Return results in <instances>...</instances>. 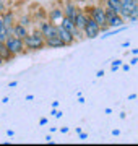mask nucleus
Wrapping results in <instances>:
<instances>
[{
  "instance_id": "obj_2",
  "label": "nucleus",
  "mask_w": 138,
  "mask_h": 146,
  "mask_svg": "<svg viewBox=\"0 0 138 146\" xmlns=\"http://www.w3.org/2000/svg\"><path fill=\"white\" fill-rule=\"evenodd\" d=\"M86 11V15L91 16L93 20L101 26V33H106L109 29L106 23V13H104V5H88L86 8H83Z\"/></svg>"
},
{
  "instance_id": "obj_20",
  "label": "nucleus",
  "mask_w": 138,
  "mask_h": 146,
  "mask_svg": "<svg viewBox=\"0 0 138 146\" xmlns=\"http://www.w3.org/2000/svg\"><path fill=\"white\" fill-rule=\"evenodd\" d=\"M120 65H122V60H114V62H112V72H115Z\"/></svg>"
},
{
  "instance_id": "obj_18",
  "label": "nucleus",
  "mask_w": 138,
  "mask_h": 146,
  "mask_svg": "<svg viewBox=\"0 0 138 146\" xmlns=\"http://www.w3.org/2000/svg\"><path fill=\"white\" fill-rule=\"evenodd\" d=\"M10 34H11L10 29H7L5 26H2V28H0V41H3V42H5V41H7V37L10 36Z\"/></svg>"
},
{
  "instance_id": "obj_17",
  "label": "nucleus",
  "mask_w": 138,
  "mask_h": 146,
  "mask_svg": "<svg viewBox=\"0 0 138 146\" xmlns=\"http://www.w3.org/2000/svg\"><path fill=\"white\" fill-rule=\"evenodd\" d=\"M16 21H20V23H21L23 26H26V28H29L33 25V18L29 15H21L20 16V18H18V20Z\"/></svg>"
},
{
  "instance_id": "obj_14",
  "label": "nucleus",
  "mask_w": 138,
  "mask_h": 146,
  "mask_svg": "<svg viewBox=\"0 0 138 146\" xmlns=\"http://www.w3.org/2000/svg\"><path fill=\"white\" fill-rule=\"evenodd\" d=\"M86 21H88V15H86V11H85V10H81V8H80L78 15H76V18H75V26L78 28V29H81V31H83V28H85Z\"/></svg>"
},
{
  "instance_id": "obj_29",
  "label": "nucleus",
  "mask_w": 138,
  "mask_h": 146,
  "mask_svg": "<svg viewBox=\"0 0 138 146\" xmlns=\"http://www.w3.org/2000/svg\"><path fill=\"white\" fill-rule=\"evenodd\" d=\"M2 46H3V41H0V47H2Z\"/></svg>"
},
{
  "instance_id": "obj_21",
  "label": "nucleus",
  "mask_w": 138,
  "mask_h": 146,
  "mask_svg": "<svg viewBox=\"0 0 138 146\" xmlns=\"http://www.w3.org/2000/svg\"><path fill=\"white\" fill-rule=\"evenodd\" d=\"M5 10H7V7H5V3H3V0H0V15H2Z\"/></svg>"
},
{
  "instance_id": "obj_16",
  "label": "nucleus",
  "mask_w": 138,
  "mask_h": 146,
  "mask_svg": "<svg viewBox=\"0 0 138 146\" xmlns=\"http://www.w3.org/2000/svg\"><path fill=\"white\" fill-rule=\"evenodd\" d=\"M0 54H2V58L5 60V63H7V62H10V60H13V58H16L15 55H13V54H11L10 50H8V49L5 47V44L0 47Z\"/></svg>"
},
{
  "instance_id": "obj_8",
  "label": "nucleus",
  "mask_w": 138,
  "mask_h": 146,
  "mask_svg": "<svg viewBox=\"0 0 138 146\" xmlns=\"http://www.w3.org/2000/svg\"><path fill=\"white\" fill-rule=\"evenodd\" d=\"M78 11H80V7L75 3V0H65L64 2V16L70 18L72 21H75Z\"/></svg>"
},
{
  "instance_id": "obj_26",
  "label": "nucleus",
  "mask_w": 138,
  "mask_h": 146,
  "mask_svg": "<svg viewBox=\"0 0 138 146\" xmlns=\"http://www.w3.org/2000/svg\"><path fill=\"white\" fill-rule=\"evenodd\" d=\"M16 84H18V83H16V81H11V83H10V88H15Z\"/></svg>"
},
{
  "instance_id": "obj_22",
  "label": "nucleus",
  "mask_w": 138,
  "mask_h": 146,
  "mask_svg": "<svg viewBox=\"0 0 138 146\" xmlns=\"http://www.w3.org/2000/svg\"><path fill=\"white\" fill-rule=\"evenodd\" d=\"M80 138H81V140H86V138H88V133H83V131H81V133H80Z\"/></svg>"
},
{
  "instance_id": "obj_3",
  "label": "nucleus",
  "mask_w": 138,
  "mask_h": 146,
  "mask_svg": "<svg viewBox=\"0 0 138 146\" xmlns=\"http://www.w3.org/2000/svg\"><path fill=\"white\" fill-rule=\"evenodd\" d=\"M3 44H5V47L13 54V55H15V57H18V55H21V54L26 52L25 44H23V39L13 36V34H10V36L7 37V41L3 42Z\"/></svg>"
},
{
  "instance_id": "obj_10",
  "label": "nucleus",
  "mask_w": 138,
  "mask_h": 146,
  "mask_svg": "<svg viewBox=\"0 0 138 146\" xmlns=\"http://www.w3.org/2000/svg\"><path fill=\"white\" fill-rule=\"evenodd\" d=\"M57 28H58V37H60V41L64 42V46H65V47L73 46L75 42H76L72 33H68L67 29H64V28L60 26V25H57Z\"/></svg>"
},
{
  "instance_id": "obj_28",
  "label": "nucleus",
  "mask_w": 138,
  "mask_h": 146,
  "mask_svg": "<svg viewBox=\"0 0 138 146\" xmlns=\"http://www.w3.org/2000/svg\"><path fill=\"white\" fill-rule=\"evenodd\" d=\"M3 26V20H2V15H0V28Z\"/></svg>"
},
{
  "instance_id": "obj_5",
  "label": "nucleus",
  "mask_w": 138,
  "mask_h": 146,
  "mask_svg": "<svg viewBox=\"0 0 138 146\" xmlns=\"http://www.w3.org/2000/svg\"><path fill=\"white\" fill-rule=\"evenodd\" d=\"M62 18H64V2H55L47 10V20L58 25Z\"/></svg>"
},
{
  "instance_id": "obj_1",
  "label": "nucleus",
  "mask_w": 138,
  "mask_h": 146,
  "mask_svg": "<svg viewBox=\"0 0 138 146\" xmlns=\"http://www.w3.org/2000/svg\"><path fill=\"white\" fill-rule=\"evenodd\" d=\"M23 44L25 49L29 52H36V50H42L46 47V41H44L42 33L39 31V28H34L31 33H28L26 36L23 37Z\"/></svg>"
},
{
  "instance_id": "obj_7",
  "label": "nucleus",
  "mask_w": 138,
  "mask_h": 146,
  "mask_svg": "<svg viewBox=\"0 0 138 146\" xmlns=\"http://www.w3.org/2000/svg\"><path fill=\"white\" fill-rule=\"evenodd\" d=\"M83 34H85V39H94V37L101 34V26L91 16H88V21H86L85 28H83Z\"/></svg>"
},
{
  "instance_id": "obj_12",
  "label": "nucleus",
  "mask_w": 138,
  "mask_h": 146,
  "mask_svg": "<svg viewBox=\"0 0 138 146\" xmlns=\"http://www.w3.org/2000/svg\"><path fill=\"white\" fill-rule=\"evenodd\" d=\"M28 33H29V29H28L26 26H23L20 21H15V25L11 26V34L16 36V37H20V39H23Z\"/></svg>"
},
{
  "instance_id": "obj_24",
  "label": "nucleus",
  "mask_w": 138,
  "mask_h": 146,
  "mask_svg": "<svg viewBox=\"0 0 138 146\" xmlns=\"http://www.w3.org/2000/svg\"><path fill=\"white\" fill-rule=\"evenodd\" d=\"M3 65H5V60L2 58V54H0V67H3Z\"/></svg>"
},
{
  "instance_id": "obj_19",
  "label": "nucleus",
  "mask_w": 138,
  "mask_h": 146,
  "mask_svg": "<svg viewBox=\"0 0 138 146\" xmlns=\"http://www.w3.org/2000/svg\"><path fill=\"white\" fill-rule=\"evenodd\" d=\"M127 21H132V23H135V21H138V5H137V8L133 10L132 16H130V18H128Z\"/></svg>"
},
{
  "instance_id": "obj_13",
  "label": "nucleus",
  "mask_w": 138,
  "mask_h": 146,
  "mask_svg": "<svg viewBox=\"0 0 138 146\" xmlns=\"http://www.w3.org/2000/svg\"><path fill=\"white\" fill-rule=\"evenodd\" d=\"M44 41H46V47H49V49H62V47H65L64 42L60 41V37H58V36L46 37Z\"/></svg>"
},
{
  "instance_id": "obj_9",
  "label": "nucleus",
  "mask_w": 138,
  "mask_h": 146,
  "mask_svg": "<svg viewBox=\"0 0 138 146\" xmlns=\"http://www.w3.org/2000/svg\"><path fill=\"white\" fill-rule=\"evenodd\" d=\"M120 3H122V8H123V11H122V18L125 21L132 16V13H133V10L137 8V5H138V2L137 0H120Z\"/></svg>"
},
{
  "instance_id": "obj_15",
  "label": "nucleus",
  "mask_w": 138,
  "mask_h": 146,
  "mask_svg": "<svg viewBox=\"0 0 138 146\" xmlns=\"http://www.w3.org/2000/svg\"><path fill=\"white\" fill-rule=\"evenodd\" d=\"M104 7H107V8L114 10L115 13H119V15H122V11H123L120 0H104Z\"/></svg>"
},
{
  "instance_id": "obj_25",
  "label": "nucleus",
  "mask_w": 138,
  "mask_h": 146,
  "mask_svg": "<svg viewBox=\"0 0 138 146\" xmlns=\"http://www.w3.org/2000/svg\"><path fill=\"white\" fill-rule=\"evenodd\" d=\"M122 70H125V72H128V70H130V65H122Z\"/></svg>"
},
{
  "instance_id": "obj_27",
  "label": "nucleus",
  "mask_w": 138,
  "mask_h": 146,
  "mask_svg": "<svg viewBox=\"0 0 138 146\" xmlns=\"http://www.w3.org/2000/svg\"><path fill=\"white\" fill-rule=\"evenodd\" d=\"M52 107H58V101H54V102H52Z\"/></svg>"
},
{
  "instance_id": "obj_11",
  "label": "nucleus",
  "mask_w": 138,
  "mask_h": 146,
  "mask_svg": "<svg viewBox=\"0 0 138 146\" xmlns=\"http://www.w3.org/2000/svg\"><path fill=\"white\" fill-rule=\"evenodd\" d=\"M2 20H3V26L11 31V26L15 25V21H16L15 13H13L11 10H5L3 13H2Z\"/></svg>"
},
{
  "instance_id": "obj_4",
  "label": "nucleus",
  "mask_w": 138,
  "mask_h": 146,
  "mask_svg": "<svg viewBox=\"0 0 138 146\" xmlns=\"http://www.w3.org/2000/svg\"><path fill=\"white\" fill-rule=\"evenodd\" d=\"M104 13H106V23H107V26H109V29H111V28L112 29H114V28H120L127 23L119 13H115L114 10L107 8V7H104Z\"/></svg>"
},
{
  "instance_id": "obj_6",
  "label": "nucleus",
  "mask_w": 138,
  "mask_h": 146,
  "mask_svg": "<svg viewBox=\"0 0 138 146\" xmlns=\"http://www.w3.org/2000/svg\"><path fill=\"white\" fill-rule=\"evenodd\" d=\"M37 28H39V31L42 33L44 39L46 37H54V36H58V28L55 23L49 20H42V21H37Z\"/></svg>"
},
{
  "instance_id": "obj_30",
  "label": "nucleus",
  "mask_w": 138,
  "mask_h": 146,
  "mask_svg": "<svg viewBox=\"0 0 138 146\" xmlns=\"http://www.w3.org/2000/svg\"><path fill=\"white\" fill-rule=\"evenodd\" d=\"M137 2H138V0H137Z\"/></svg>"
},
{
  "instance_id": "obj_23",
  "label": "nucleus",
  "mask_w": 138,
  "mask_h": 146,
  "mask_svg": "<svg viewBox=\"0 0 138 146\" xmlns=\"http://www.w3.org/2000/svg\"><path fill=\"white\" fill-rule=\"evenodd\" d=\"M39 123H41V125H46V123H47V119H41L39 120Z\"/></svg>"
}]
</instances>
